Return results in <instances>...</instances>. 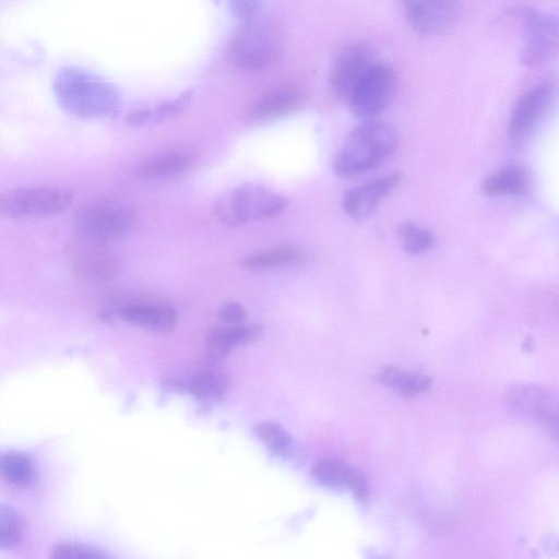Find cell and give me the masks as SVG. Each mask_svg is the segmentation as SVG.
Returning <instances> with one entry per match:
<instances>
[{
    "instance_id": "cell-21",
    "label": "cell",
    "mask_w": 559,
    "mask_h": 559,
    "mask_svg": "<svg viewBox=\"0 0 559 559\" xmlns=\"http://www.w3.org/2000/svg\"><path fill=\"white\" fill-rule=\"evenodd\" d=\"M35 465L24 452L8 451L0 454V478L15 488L28 487L35 480Z\"/></svg>"
},
{
    "instance_id": "cell-3",
    "label": "cell",
    "mask_w": 559,
    "mask_h": 559,
    "mask_svg": "<svg viewBox=\"0 0 559 559\" xmlns=\"http://www.w3.org/2000/svg\"><path fill=\"white\" fill-rule=\"evenodd\" d=\"M288 204L287 199L261 183L248 182L225 192L213 209L216 218L228 226L271 218Z\"/></svg>"
},
{
    "instance_id": "cell-30",
    "label": "cell",
    "mask_w": 559,
    "mask_h": 559,
    "mask_svg": "<svg viewBox=\"0 0 559 559\" xmlns=\"http://www.w3.org/2000/svg\"><path fill=\"white\" fill-rule=\"evenodd\" d=\"M246 316L243 307L233 301L225 304L218 311V319L229 326L242 324Z\"/></svg>"
},
{
    "instance_id": "cell-27",
    "label": "cell",
    "mask_w": 559,
    "mask_h": 559,
    "mask_svg": "<svg viewBox=\"0 0 559 559\" xmlns=\"http://www.w3.org/2000/svg\"><path fill=\"white\" fill-rule=\"evenodd\" d=\"M261 441L273 452L285 453L290 445L289 435L277 424L263 420L255 425Z\"/></svg>"
},
{
    "instance_id": "cell-10",
    "label": "cell",
    "mask_w": 559,
    "mask_h": 559,
    "mask_svg": "<svg viewBox=\"0 0 559 559\" xmlns=\"http://www.w3.org/2000/svg\"><path fill=\"white\" fill-rule=\"evenodd\" d=\"M506 403L515 414L539 423L557 436L558 399L555 393L540 386L520 384L507 392Z\"/></svg>"
},
{
    "instance_id": "cell-13",
    "label": "cell",
    "mask_w": 559,
    "mask_h": 559,
    "mask_svg": "<svg viewBox=\"0 0 559 559\" xmlns=\"http://www.w3.org/2000/svg\"><path fill=\"white\" fill-rule=\"evenodd\" d=\"M408 25L425 36L450 29L459 16L456 0H401Z\"/></svg>"
},
{
    "instance_id": "cell-22",
    "label": "cell",
    "mask_w": 559,
    "mask_h": 559,
    "mask_svg": "<svg viewBox=\"0 0 559 559\" xmlns=\"http://www.w3.org/2000/svg\"><path fill=\"white\" fill-rule=\"evenodd\" d=\"M527 178L524 169L518 165L502 167L490 174L481 183L487 195L519 194L524 191Z\"/></svg>"
},
{
    "instance_id": "cell-8",
    "label": "cell",
    "mask_w": 559,
    "mask_h": 559,
    "mask_svg": "<svg viewBox=\"0 0 559 559\" xmlns=\"http://www.w3.org/2000/svg\"><path fill=\"white\" fill-rule=\"evenodd\" d=\"M396 85L395 70L384 62L377 61L347 97L350 110L358 118L372 120L390 105Z\"/></svg>"
},
{
    "instance_id": "cell-5",
    "label": "cell",
    "mask_w": 559,
    "mask_h": 559,
    "mask_svg": "<svg viewBox=\"0 0 559 559\" xmlns=\"http://www.w3.org/2000/svg\"><path fill=\"white\" fill-rule=\"evenodd\" d=\"M73 192L63 187H28L0 192V215L15 219L43 218L64 212Z\"/></svg>"
},
{
    "instance_id": "cell-24",
    "label": "cell",
    "mask_w": 559,
    "mask_h": 559,
    "mask_svg": "<svg viewBox=\"0 0 559 559\" xmlns=\"http://www.w3.org/2000/svg\"><path fill=\"white\" fill-rule=\"evenodd\" d=\"M24 521L13 508L0 503V549L15 546L22 538Z\"/></svg>"
},
{
    "instance_id": "cell-11",
    "label": "cell",
    "mask_w": 559,
    "mask_h": 559,
    "mask_svg": "<svg viewBox=\"0 0 559 559\" xmlns=\"http://www.w3.org/2000/svg\"><path fill=\"white\" fill-rule=\"evenodd\" d=\"M377 61L373 49L366 43L354 41L344 46L336 53L330 70L333 91L347 99L356 84Z\"/></svg>"
},
{
    "instance_id": "cell-18",
    "label": "cell",
    "mask_w": 559,
    "mask_h": 559,
    "mask_svg": "<svg viewBox=\"0 0 559 559\" xmlns=\"http://www.w3.org/2000/svg\"><path fill=\"white\" fill-rule=\"evenodd\" d=\"M308 253L293 245H283L266 251L242 258V267L253 271L270 270L280 266L298 265L307 262Z\"/></svg>"
},
{
    "instance_id": "cell-2",
    "label": "cell",
    "mask_w": 559,
    "mask_h": 559,
    "mask_svg": "<svg viewBox=\"0 0 559 559\" xmlns=\"http://www.w3.org/2000/svg\"><path fill=\"white\" fill-rule=\"evenodd\" d=\"M395 130L383 122L369 120L349 134L333 160L338 177L364 174L380 164L396 146Z\"/></svg>"
},
{
    "instance_id": "cell-4",
    "label": "cell",
    "mask_w": 559,
    "mask_h": 559,
    "mask_svg": "<svg viewBox=\"0 0 559 559\" xmlns=\"http://www.w3.org/2000/svg\"><path fill=\"white\" fill-rule=\"evenodd\" d=\"M247 21L228 46V60L243 71L265 70L281 53L278 32L266 21H255L253 17Z\"/></svg>"
},
{
    "instance_id": "cell-7",
    "label": "cell",
    "mask_w": 559,
    "mask_h": 559,
    "mask_svg": "<svg viewBox=\"0 0 559 559\" xmlns=\"http://www.w3.org/2000/svg\"><path fill=\"white\" fill-rule=\"evenodd\" d=\"M515 14L522 28L521 61L538 67L552 59L558 46L557 19L531 7H522Z\"/></svg>"
},
{
    "instance_id": "cell-12",
    "label": "cell",
    "mask_w": 559,
    "mask_h": 559,
    "mask_svg": "<svg viewBox=\"0 0 559 559\" xmlns=\"http://www.w3.org/2000/svg\"><path fill=\"white\" fill-rule=\"evenodd\" d=\"M554 98V85L543 82L518 100L509 120V135L514 143H521L532 134L549 110Z\"/></svg>"
},
{
    "instance_id": "cell-1",
    "label": "cell",
    "mask_w": 559,
    "mask_h": 559,
    "mask_svg": "<svg viewBox=\"0 0 559 559\" xmlns=\"http://www.w3.org/2000/svg\"><path fill=\"white\" fill-rule=\"evenodd\" d=\"M53 93L59 106L78 118L110 117L120 106L112 84L79 68L62 69L53 80Z\"/></svg>"
},
{
    "instance_id": "cell-25",
    "label": "cell",
    "mask_w": 559,
    "mask_h": 559,
    "mask_svg": "<svg viewBox=\"0 0 559 559\" xmlns=\"http://www.w3.org/2000/svg\"><path fill=\"white\" fill-rule=\"evenodd\" d=\"M226 377L214 370L201 371L190 382V391L200 397H218L227 390Z\"/></svg>"
},
{
    "instance_id": "cell-23",
    "label": "cell",
    "mask_w": 559,
    "mask_h": 559,
    "mask_svg": "<svg viewBox=\"0 0 559 559\" xmlns=\"http://www.w3.org/2000/svg\"><path fill=\"white\" fill-rule=\"evenodd\" d=\"M379 381L404 395H416L430 386V378L426 374L407 372L396 367H386L379 374Z\"/></svg>"
},
{
    "instance_id": "cell-28",
    "label": "cell",
    "mask_w": 559,
    "mask_h": 559,
    "mask_svg": "<svg viewBox=\"0 0 559 559\" xmlns=\"http://www.w3.org/2000/svg\"><path fill=\"white\" fill-rule=\"evenodd\" d=\"M51 557L62 559H103L108 555L102 550L80 543L58 544L51 549Z\"/></svg>"
},
{
    "instance_id": "cell-6",
    "label": "cell",
    "mask_w": 559,
    "mask_h": 559,
    "mask_svg": "<svg viewBox=\"0 0 559 559\" xmlns=\"http://www.w3.org/2000/svg\"><path fill=\"white\" fill-rule=\"evenodd\" d=\"M134 224L132 211L115 202H93L75 213L76 237L106 243L127 235Z\"/></svg>"
},
{
    "instance_id": "cell-15",
    "label": "cell",
    "mask_w": 559,
    "mask_h": 559,
    "mask_svg": "<svg viewBox=\"0 0 559 559\" xmlns=\"http://www.w3.org/2000/svg\"><path fill=\"white\" fill-rule=\"evenodd\" d=\"M314 479L329 488L348 489L355 498L365 500L368 497V484L364 474L355 466L335 459H326L317 463L312 469Z\"/></svg>"
},
{
    "instance_id": "cell-17",
    "label": "cell",
    "mask_w": 559,
    "mask_h": 559,
    "mask_svg": "<svg viewBox=\"0 0 559 559\" xmlns=\"http://www.w3.org/2000/svg\"><path fill=\"white\" fill-rule=\"evenodd\" d=\"M117 313L123 321L152 332H167L177 322L176 310L163 304L124 305Z\"/></svg>"
},
{
    "instance_id": "cell-32",
    "label": "cell",
    "mask_w": 559,
    "mask_h": 559,
    "mask_svg": "<svg viewBox=\"0 0 559 559\" xmlns=\"http://www.w3.org/2000/svg\"><path fill=\"white\" fill-rule=\"evenodd\" d=\"M152 119V110L151 109H138L127 117V122L131 126H139L143 122H146Z\"/></svg>"
},
{
    "instance_id": "cell-31",
    "label": "cell",
    "mask_w": 559,
    "mask_h": 559,
    "mask_svg": "<svg viewBox=\"0 0 559 559\" xmlns=\"http://www.w3.org/2000/svg\"><path fill=\"white\" fill-rule=\"evenodd\" d=\"M228 2L239 19L249 20L257 14L262 0H228Z\"/></svg>"
},
{
    "instance_id": "cell-14",
    "label": "cell",
    "mask_w": 559,
    "mask_h": 559,
    "mask_svg": "<svg viewBox=\"0 0 559 559\" xmlns=\"http://www.w3.org/2000/svg\"><path fill=\"white\" fill-rule=\"evenodd\" d=\"M399 174H390L348 191L343 200L346 214L356 221L368 218L379 202L400 182Z\"/></svg>"
},
{
    "instance_id": "cell-29",
    "label": "cell",
    "mask_w": 559,
    "mask_h": 559,
    "mask_svg": "<svg viewBox=\"0 0 559 559\" xmlns=\"http://www.w3.org/2000/svg\"><path fill=\"white\" fill-rule=\"evenodd\" d=\"M192 97L191 91H188L181 94L179 97L171 102L164 103L159 105L154 111L152 110V119L156 118L158 120L164 119L166 117H170L179 114L183 110L186 105Z\"/></svg>"
},
{
    "instance_id": "cell-20",
    "label": "cell",
    "mask_w": 559,
    "mask_h": 559,
    "mask_svg": "<svg viewBox=\"0 0 559 559\" xmlns=\"http://www.w3.org/2000/svg\"><path fill=\"white\" fill-rule=\"evenodd\" d=\"M260 334L258 325L239 324L218 330L210 337L207 354L214 360L222 359L235 347L255 340Z\"/></svg>"
},
{
    "instance_id": "cell-16",
    "label": "cell",
    "mask_w": 559,
    "mask_h": 559,
    "mask_svg": "<svg viewBox=\"0 0 559 559\" xmlns=\"http://www.w3.org/2000/svg\"><path fill=\"white\" fill-rule=\"evenodd\" d=\"M306 100L305 92L294 85L272 88L248 107L246 115L250 120H266L290 114Z\"/></svg>"
},
{
    "instance_id": "cell-26",
    "label": "cell",
    "mask_w": 559,
    "mask_h": 559,
    "mask_svg": "<svg viewBox=\"0 0 559 559\" xmlns=\"http://www.w3.org/2000/svg\"><path fill=\"white\" fill-rule=\"evenodd\" d=\"M399 235L405 250L412 254H420L435 243L433 235L414 223H404L399 228Z\"/></svg>"
},
{
    "instance_id": "cell-9",
    "label": "cell",
    "mask_w": 559,
    "mask_h": 559,
    "mask_svg": "<svg viewBox=\"0 0 559 559\" xmlns=\"http://www.w3.org/2000/svg\"><path fill=\"white\" fill-rule=\"evenodd\" d=\"M73 275L85 283H103L116 277L120 271L118 258L105 243L74 237L68 248Z\"/></svg>"
},
{
    "instance_id": "cell-19",
    "label": "cell",
    "mask_w": 559,
    "mask_h": 559,
    "mask_svg": "<svg viewBox=\"0 0 559 559\" xmlns=\"http://www.w3.org/2000/svg\"><path fill=\"white\" fill-rule=\"evenodd\" d=\"M192 163V157L185 151H168L156 154L144 163L138 169L140 176L150 179H164L175 177L188 169Z\"/></svg>"
}]
</instances>
